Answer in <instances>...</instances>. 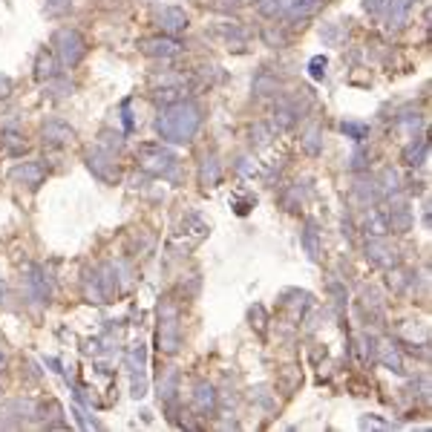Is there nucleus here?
<instances>
[{
    "instance_id": "15",
    "label": "nucleus",
    "mask_w": 432,
    "mask_h": 432,
    "mask_svg": "<svg viewBox=\"0 0 432 432\" xmlns=\"http://www.w3.org/2000/svg\"><path fill=\"white\" fill-rule=\"evenodd\" d=\"M323 72H326V58H314V61H312V76L320 78Z\"/></svg>"
},
{
    "instance_id": "3",
    "label": "nucleus",
    "mask_w": 432,
    "mask_h": 432,
    "mask_svg": "<svg viewBox=\"0 0 432 432\" xmlns=\"http://www.w3.org/2000/svg\"><path fill=\"white\" fill-rule=\"evenodd\" d=\"M138 165L153 176H168L176 168V156L168 148H162V144H144L138 150Z\"/></svg>"
},
{
    "instance_id": "10",
    "label": "nucleus",
    "mask_w": 432,
    "mask_h": 432,
    "mask_svg": "<svg viewBox=\"0 0 432 432\" xmlns=\"http://www.w3.org/2000/svg\"><path fill=\"white\" fill-rule=\"evenodd\" d=\"M72 138V130L61 127V124H49L43 127V141H52V144H61V141H69Z\"/></svg>"
},
{
    "instance_id": "7",
    "label": "nucleus",
    "mask_w": 432,
    "mask_h": 432,
    "mask_svg": "<svg viewBox=\"0 0 432 432\" xmlns=\"http://www.w3.org/2000/svg\"><path fill=\"white\" fill-rule=\"evenodd\" d=\"M87 165H90V170H96V176L104 179V182H110V179L118 176V168H115V162H113L110 153H90V156H87Z\"/></svg>"
},
{
    "instance_id": "8",
    "label": "nucleus",
    "mask_w": 432,
    "mask_h": 432,
    "mask_svg": "<svg viewBox=\"0 0 432 432\" xmlns=\"http://www.w3.org/2000/svg\"><path fill=\"white\" fill-rule=\"evenodd\" d=\"M193 398H196V409L199 412H213L216 409V392H213L210 384H199Z\"/></svg>"
},
{
    "instance_id": "12",
    "label": "nucleus",
    "mask_w": 432,
    "mask_h": 432,
    "mask_svg": "<svg viewBox=\"0 0 432 432\" xmlns=\"http://www.w3.org/2000/svg\"><path fill=\"white\" fill-rule=\"evenodd\" d=\"M343 133L354 135L357 141H364V138L369 135V127H366V124H354V121H346V124H343Z\"/></svg>"
},
{
    "instance_id": "6",
    "label": "nucleus",
    "mask_w": 432,
    "mask_h": 432,
    "mask_svg": "<svg viewBox=\"0 0 432 432\" xmlns=\"http://www.w3.org/2000/svg\"><path fill=\"white\" fill-rule=\"evenodd\" d=\"M43 165H38V162H24V165H18L9 176H12V182H18V185H26V187H38L41 182H43Z\"/></svg>"
},
{
    "instance_id": "1",
    "label": "nucleus",
    "mask_w": 432,
    "mask_h": 432,
    "mask_svg": "<svg viewBox=\"0 0 432 432\" xmlns=\"http://www.w3.org/2000/svg\"><path fill=\"white\" fill-rule=\"evenodd\" d=\"M202 124V107L196 101H173L162 110V115L156 118V133L162 135V141L170 144H187L196 130Z\"/></svg>"
},
{
    "instance_id": "14",
    "label": "nucleus",
    "mask_w": 432,
    "mask_h": 432,
    "mask_svg": "<svg viewBox=\"0 0 432 432\" xmlns=\"http://www.w3.org/2000/svg\"><path fill=\"white\" fill-rule=\"evenodd\" d=\"M303 242H306V248H309V257H317V234H314V225L306 228Z\"/></svg>"
},
{
    "instance_id": "11",
    "label": "nucleus",
    "mask_w": 432,
    "mask_h": 432,
    "mask_svg": "<svg viewBox=\"0 0 432 432\" xmlns=\"http://www.w3.org/2000/svg\"><path fill=\"white\" fill-rule=\"evenodd\" d=\"M216 182H220V162L207 156L202 165V185H216Z\"/></svg>"
},
{
    "instance_id": "9",
    "label": "nucleus",
    "mask_w": 432,
    "mask_h": 432,
    "mask_svg": "<svg viewBox=\"0 0 432 432\" xmlns=\"http://www.w3.org/2000/svg\"><path fill=\"white\" fill-rule=\"evenodd\" d=\"M55 76V58L49 52H41L38 55V69H35V78L38 81H49Z\"/></svg>"
},
{
    "instance_id": "4",
    "label": "nucleus",
    "mask_w": 432,
    "mask_h": 432,
    "mask_svg": "<svg viewBox=\"0 0 432 432\" xmlns=\"http://www.w3.org/2000/svg\"><path fill=\"white\" fill-rule=\"evenodd\" d=\"M141 52L150 55V58H176V55L182 52V43H179L173 35L148 38V41H141Z\"/></svg>"
},
{
    "instance_id": "13",
    "label": "nucleus",
    "mask_w": 432,
    "mask_h": 432,
    "mask_svg": "<svg viewBox=\"0 0 432 432\" xmlns=\"http://www.w3.org/2000/svg\"><path fill=\"white\" fill-rule=\"evenodd\" d=\"M43 4H46L49 15H58V12H66L72 6V0H43Z\"/></svg>"
},
{
    "instance_id": "5",
    "label": "nucleus",
    "mask_w": 432,
    "mask_h": 432,
    "mask_svg": "<svg viewBox=\"0 0 432 432\" xmlns=\"http://www.w3.org/2000/svg\"><path fill=\"white\" fill-rule=\"evenodd\" d=\"M159 26H162L168 35L185 32V29H187V15H185V9H179V6H165V9L159 12Z\"/></svg>"
},
{
    "instance_id": "2",
    "label": "nucleus",
    "mask_w": 432,
    "mask_h": 432,
    "mask_svg": "<svg viewBox=\"0 0 432 432\" xmlns=\"http://www.w3.org/2000/svg\"><path fill=\"white\" fill-rule=\"evenodd\" d=\"M55 49L63 66H76L84 55H87V41L78 29H61L55 35Z\"/></svg>"
},
{
    "instance_id": "16",
    "label": "nucleus",
    "mask_w": 432,
    "mask_h": 432,
    "mask_svg": "<svg viewBox=\"0 0 432 432\" xmlns=\"http://www.w3.org/2000/svg\"><path fill=\"white\" fill-rule=\"evenodd\" d=\"M9 90H12V81H9L6 76H0V98L9 96Z\"/></svg>"
}]
</instances>
